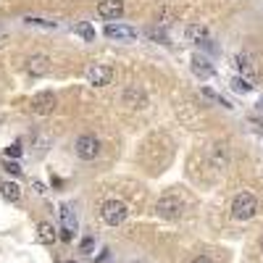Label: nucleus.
I'll return each mask as SVG.
<instances>
[{
  "label": "nucleus",
  "instance_id": "f257e3e1",
  "mask_svg": "<svg viewBox=\"0 0 263 263\" xmlns=\"http://www.w3.org/2000/svg\"><path fill=\"white\" fill-rule=\"evenodd\" d=\"M255 213H258V197L253 192H240L231 200V216L237 221H250Z\"/></svg>",
  "mask_w": 263,
  "mask_h": 263
},
{
  "label": "nucleus",
  "instance_id": "f03ea898",
  "mask_svg": "<svg viewBox=\"0 0 263 263\" xmlns=\"http://www.w3.org/2000/svg\"><path fill=\"white\" fill-rule=\"evenodd\" d=\"M100 219L108 226H121L129 219V208H127V203H121V200H105L100 206Z\"/></svg>",
  "mask_w": 263,
  "mask_h": 263
},
{
  "label": "nucleus",
  "instance_id": "7ed1b4c3",
  "mask_svg": "<svg viewBox=\"0 0 263 263\" xmlns=\"http://www.w3.org/2000/svg\"><path fill=\"white\" fill-rule=\"evenodd\" d=\"M74 153H76V158H82V161H95L100 156V140L95 134H79L74 142Z\"/></svg>",
  "mask_w": 263,
  "mask_h": 263
},
{
  "label": "nucleus",
  "instance_id": "20e7f679",
  "mask_svg": "<svg viewBox=\"0 0 263 263\" xmlns=\"http://www.w3.org/2000/svg\"><path fill=\"white\" fill-rule=\"evenodd\" d=\"M182 211H184V203L177 195H163L156 203V213L161 216V219H166V221H177L182 216Z\"/></svg>",
  "mask_w": 263,
  "mask_h": 263
},
{
  "label": "nucleus",
  "instance_id": "39448f33",
  "mask_svg": "<svg viewBox=\"0 0 263 263\" xmlns=\"http://www.w3.org/2000/svg\"><path fill=\"white\" fill-rule=\"evenodd\" d=\"M79 231V224H76V213L69 206H61V231H58V240L71 242Z\"/></svg>",
  "mask_w": 263,
  "mask_h": 263
},
{
  "label": "nucleus",
  "instance_id": "423d86ee",
  "mask_svg": "<svg viewBox=\"0 0 263 263\" xmlns=\"http://www.w3.org/2000/svg\"><path fill=\"white\" fill-rule=\"evenodd\" d=\"M55 105H58V100H55L53 92H40V95H35L32 103H29V111L35 116H50L55 111Z\"/></svg>",
  "mask_w": 263,
  "mask_h": 263
},
{
  "label": "nucleus",
  "instance_id": "0eeeda50",
  "mask_svg": "<svg viewBox=\"0 0 263 263\" xmlns=\"http://www.w3.org/2000/svg\"><path fill=\"white\" fill-rule=\"evenodd\" d=\"M121 103L127 108H134V111H142V108L148 105V92L142 87H137V84H129L121 92Z\"/></svg>",
  "mask_w": 263,
  "mask_h": 263
},
{
  "label": "nucleus",
  "instance_id": "6e6552de",
  "mask_svg": "<svg viewBox=\"0 0 263 263\" xmlns=\"http://www.w3.org/2000/svg\"><path fill=\"white\" fill-rule=\"evenodd\" d=\"M111 79H113V71L105 64H92L87 69V84H92V87H108Z\"/></svg>",
  "mask_w": 263,
  "mask_h": 263
},
{
  "label": "nucleus",
  "instance_id": "1a4fd4ad",
  "mask_svg": "<svg viewBox=\"0 0 263 263\" xmlns=\"http://www.w3.org/2000/svg\"><path fill=\"white\" fill-rule=\"evenodd\" d=\"M124 13H127L124 0H100L98 3V16L105 19V21H119Z\"/></svg>",
  "mask_w": 263,
  "mask_h": 263
},
{
  "label": "nucleus",
  "instance_id": "9d476101",
  "mask_svg": "<svg viewBox=\"0 0 263 263\" xmlns=\"http://www.w3.org/2000/svg\"><path fill=\"white\" fill-rule=\"evenodd\" d=\"M103 35L116 40V42H134L137 40V29H132L127 24H105Z\"/></svg>",
  "mask_w": 263,
  "mask_h": 263
},
{
  "label": "nucleus",
  "instance_id": "9b49d317",
  "mask_svg": "<svg viewBox=\"0 0 263 263\" xmlns=\"http://www.w3.org/2000/svg\"><path fill=\"white\" fill-rule=\"evenodd\" d=\"M24 71L29 76H45V74L50 71V58L48 55H32V58H26Z\"/></svg>",
  "mask_w": 263,
  "mask_h": 263
},
{
  "label": "nucleus",
  "instance_id": "f8f14e48",
  "mask_svg": "<svg viewBox=\"0 0 263 263\" xmlns=\"http://www.w3.org/2000/svg\"><path fill=\"white\" fill-rule=\"evenodd\" d=\"M192 74L197 76V79H211V76L216 74V69H213V64L208 58H203V55H192Z\"/></svg>",
  "mask_w": 263,
  "mask_h": 263
},
{
  "label": "nucleus",
  "instance_id": "ddd939ff",
  "mask_svg": "<svg viewBox=\"0 0 263 263\" xmlns=\"http://www.w3.org/2000/svg\"><path fill=\"white\" fill-rule=\"evenodd\" d=\"M211 163H213V168L224 171V168L229 166V148L226 145H213L211 148Z\"/></svg>",
  "mask_w": 263,
  "mask_h": 263
},
{
  "label": "nucleus",
  "instance_id": "4468645a",
  "mask_svg": "<svg viewBox=\"0 0 263 263\" xmlns=\"http://www.w3.org/2000/svg\"><path fill=\"white\" fill-rule=\"evenodd\" d=\"M184 35H187V40H190V42H195V45H200V42L211 40L208 26H203V24H190L187 29H184Z\"/></svg>",
  "mask_w": 263,
  "mask_h": 263
},
{
  "label": "nucleus",
  "instance_id": "2eb2a0df",
  "mask_svg": "<svg viewBox=\"0 0 263 263\" xmlns=\"http://www.w3.org/2000/svg\"><path fill=\"white\" fill-rule=\"evenodd\" d=\"M37 237H40V242H45V245H53V242L58 240L55 226L48 224V221H40V224H37Z\"/></svg>",
  "mask_w": 263,
  "mask_h": 263
},
{
  "label": "nucleus",
  "instance_id": "dca6fc26",
  "mask_svg": "<svg viewBox=\"0 0 263 263\" xmlns=\"http://www.w3.org/2000/svg\"><path fill=\"white\" fill-rule=\"evenodd\" d=\"M0 195H3L8 203H19V200H21V190H19L16 182H3V184H0Z\"/></svg>",
  "mask_w": 263,
  "mask_h": 263
},
{
  "label": "nucleus",
  "instance_id": "f3484780",
  "mask_svg": "<svg viewBox=\"0 0 263 263\" xmlns=\"http://www.w3.org/2000/svg\"><path fill=\"white\" fill-rule=\"evenodd\" d=\"M235 66H237V71H240L242 76H255V66H253V61H250V55H245V53H240V55L235 58Z\"/></svg>",
  "mask_w": 263,
  "mask_h": 263
},
{
  "label": "nucleus",
  "instance_id": "a211bd4d",
  "mask_svg": "<svg viewBox=\"0 0 263 263\" xmlns=\"http://www.w3.org/2000/svg\"><path fill=\"white\" fill-rule=\"evenodd\" d=\"M145 35H148V40L158 42V45H171V42H168V35H166V29H163V26H158V24L148 26V29H145Z\"/></svg>",
  "mask_w": 263,
  "mask_h": 263
},
{
  "label": "nucleus",
  "instance_id": "6ab92c4d",
  "mask_svg": "<svg viewBox=\"0 0 263 263\" xmlns=\"http://www.w3.org/2000/svg\"><path fill=\"white\" fill-rule=\"evenodd\" d=\"M74 32L79 35L82 40H87V42L95 40V29H92V24H90V21H79V24H74Z\"/></svg>",
  "mask_w": 263,
  "mask_h": 263
},
{
  "label": "nucleus",
  "instance_id": "aec40b11",
  "mask_svg": "<svg viewBox=\"0 0 263 263\" xmlns=\"http://www.w3.org/2000/svg\"><path fill=\"white\" fill-rule=\"evenodd\" d=\"M231 90L240 92V95H247V92H253V84L247 82L245 76H235V79H231Z\"/></svg>",
  "mask_w": 263,
  "mask_h": 263
},
{
  "label": "nucleus",
  "instance_id": "412c9836",
  "mask_svg": "<svg viewBox=\"0 0 263 263\" xmlns=\"http://www.w3.org/2000/svg\"><path fill=\"white\" fill-rule=\"evenodd\" d=\"M156 19H158V26L166 29L168 24H171V19H174V11L168 8V6H163V8H158V16H156Z\"/></svg>",
  "mask_w": 263,
  "mask_h": 263
},
{
  "label": "nucleus",
  "instance_id": "4be33fe9",
  "mask_svg": "<svg viewBox=\"0 0 263 263\" xmlns=\"http://www.w3.org/2000/svg\"><path fill=\"white\" fill-rule=\"evenodd\" d=\"M24 24H29V26H42V29H58L55 21H45V19H35V16H24Z\"/></svg>",
  "mask_w": 263,
  "mask_h": 263
},
{
  "label": "nucleus",
  "instance_id": "5701e85b",
  "mask_svg": "<svg viewBox=\"0 0 263 263\" xmlns=\"http://www.w3.org/2000/svg\"><path fill=\"white\" fill-rule=\"evenodd\" d=\"M3 168H6L11 177H21V166H19V161H13V158H6V161H3Z\"/></svg>",
  "mask_w": 263,
  "mask_h": 263
},
{
  "label": "nucleus",
  "instance_id": "b1692460",
  "mask_svg": "<svg viewBox=\"0 0 263 263\" xmlns=\"http://www.w3.org/2000/svg\"><path fill=\"white\" fill-rule=\"evenodd\" d=\"M203 95H206L208 100H213V103H219V105H224V108H231V105H229V103H226V100H224V98L219 95V92H213V90H208V87H203Z\"/></svg>",
  "mask_w": 263,
  "mask_h": 263
},
{
  "label": "nucleus",
  "instance_id": "393cba45",
  "mask_svg": "<svg viewBox=\"0 0 263 263\" xmlns=\"http://www.w3.org/2000/svg\"><path fill=\"white\" fill-rule=\"evenodd\" d=\"M21 153H24L21 142H13L11 148H6V158H13V161H19V158H21Z\"/></svg>",
  "mask_w": 263,
  "mask_h": 263
},
{
  "label": "nucleus",
  "instance_id": "a878e982",
  "mask_svg": "<svg viewBox=\"0 0 263 263\" xmlns=\"http://www.w3.org/2000/svg\"><path fill=\"white\" fill-rule=\"evenodd\" d=\"M79 250H82V253H92V250H95V237H92V235L82 237V242H79Z\"/></svg>",
  "mask_w": 263,
  "mask_h": 263
},
{
  "label": "nucleus",
  "instance_id": "bb28decb",
  "mask_svg": "<svg viewBox=\"0 0 263 263\" xmlns=\"http://www.w3.org/2000/svg\"><path fill=\"white\" fill-rule=\"evenodd\" d=\"M32 187H35V192H37V195H42V192H45V187H42V182H32Z\"/></svg>",
  "mask_w": 263,
  "mask_h": 263
},
{
  "label": "nucleus",
  "instance_id": "cd10ccee",
  "mask_svg": "<svg viewBox=\"0 0 263 263\" xmlns=\"http://www.w3.org/2000/svg\"><path fill=\"white\" fill-rule=\"evenodd\" d=\"M192 263H213V260H211V258H208V255H197V258H195V260H192Z\"/></svg>",
  "mask_w": 263,
  "mask_h": 263
},
{
  "label": "nucleus",
  "instance_id": "c85d7f7f",
  "mask_svg": "<svg viewBox=\"0 0 263 263\" xmlns=\"http://www.w3.org/2000/svg\"><path fill=\"white\" fill-rule=\"evenodd\" d=\"M260 253H263V237H260Z\"/></svg>",
  "mask_w": 263,
  "mask_h": 263
},
{
  "label": "nucleus",
  "instance_id": "c756f323",
  "mask_svg": "<svg viewBox=\"0 0 263 263\" xmlns=\"http://www.w3.org/2000/svg\"><path fill=\"white\" fill-rule=\"evenodd\" d=\"M260 105H263V95H260Z\"/></svg>",
  "mask_w": 263,
  "mask_h": 263
},
{
  "label": "nucleus",
  "instance_id": "7c9ffc66",
  "mask_svg": "<svg viewBox=\"0 0 263 263\" xmlns=\"http://www.w3.org/2000/svg\"><path fill=\"white\" fill-rule=\"evenodd\" d=\"M69 263H76V260H69Z\"/></svg>",
  "mask_w": 263,
  "mask_h": 263
}]
</instances>
